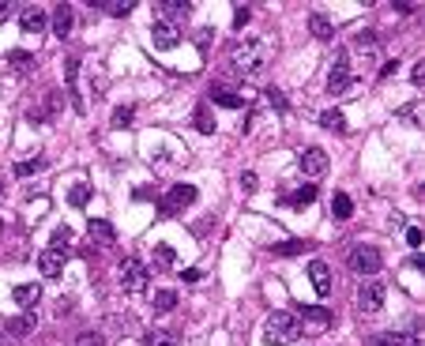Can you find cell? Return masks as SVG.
<instances>
[{
	"mask_svg": "<svg viewBox=\"0 0 425 346\" xmlns=\"http://www.w3.org/2000/svg\"><path fill=\"white\" fill-rule=\"evenodd\" d=\"M196 128H199L204 136H211L215 128H219V125H215V113H211V106H207V102H199V106H196Z\"/></svg>",
	"mask_w": 425,
	"mask_h": 346,
	"instance_id": "ffe728a7",
	"label": "cell"
},
{
	"mask_svg": "<svg viewBox=\"0 0 425 346\" xmlns=\"http://www.w3.org/2000/svg\"><path fill=\"white\" fill-rule=\"evenodd\" d=\"M248 19H252V12H248V8H241V4H237V12H234V27L241 30V27H245Z\"/></svg>",
	"mask_w": 425,
	"mask_h": 346,
	"instance_id": "8d00e7d4",
	"label": "cell"
},
{
	"mask_svg": "<svg viewBox=\"0 0 425 346\" xmlns=\"http://www.w3.org/2000/svg\"><path fill=\"white\" fill-rule=\"evenodd\" d=\"M199 279H204V275H199L196 268H184V271H181V283H188V286H192V283H199Z\"/></svg>",
	"mask_w": 425,
	"mask_h": 346,
	"instance_id": "ab89813d",
	"label": "cell"
},
{
	"mask_svg": "<svg viewBox=\"0 0 425 346\" xmlns=\"http://www.w3.org/2000/svg\"><path fill=\"white\" fill-rule=\"evenodd\" d=\"M414 87H425V64H414Z\"/></svg>",
	"mask_w": 425,
	"mask_h": 346,
	"instance_id": "b9f144b4",
	"label": "cell"
},
{
	"mask_svg": "<svg viewBox=\"0 0 425 346\" xmlns=\"http://www.w3.org/2000/svg\"><path fill=\"white\" fill-rule=\"evenodd\" d=\"M155 263L158 268H173V263H177V252H173L170 245H155Z\"/></svg>",
	"mask_w": 425,
	"mask_h": 346,
	"instance_id": "83f0119b",
	"label": "cell"
},
{
	"mask_svg": "<svg viewBox=\"0 0 425 346\" xmlns=\"http://www.w3.org/2000/svg\"><path fill=\"white\" fill-rule=\"evenodd\" d=\"M34 327H38L34 309H23L19 316H12V320H8V332H12V335H19V339H23V335H34Z\"/></svg>",
	"mask_w": 425,
	"mask_h": 346,
	"instance_id": "5bb4252c",
	"label": "cell"
},
{
	"mask_svg": "<svg viewBox=\"0 0 425 346\" xmlns=\"http://www.w3.org/2000/svg\"><path fill=\"white\" fill-rule=\"evenodd\" d=\"M211 102H219V106H226V109H241V94L237 91H230V87H211V94H207Z\"/></svg>",
	"mask_w": 425,
	"mask_h": 346,
	"instance_id": "d6986e66",
	"label": "cell"
},
{
	"mask_svg": "<svg viewBox=\"0 0 425 346\" xmlns=\"http://www.w3.org/2000/svg\"><path fill=\"white\" fill-rule=\"evenodd\" d=\"M320 125H324L327 132H347V117H342L339 109H324V113H320Z\"/></svg>",
	"mask_w": 425,
	"mask_h": 346,
	"instance_id": "44dd1931",
	"label": "cell"
},
{
	"mask_svg": "<svg viewBox=\"0 0 425 346\" xmlns=\"http://www.w3.org/2000/svg\"><path fill=\"white\" fill-rule=\"evenodd\" d=\"M87 196H91V188H87V184H72L68 204H72V207H83V204H87Z\"/></svg>",
	"mask_w": 425,
	"mask_h": 346,
	"instance_id": "4dcf8cb0",
	"label": "cell"
},
{
	"mask_svg": "<svg viewBox=\"0 0 425 346\" xmlns=\"http://www.w3.org/2000/svg\"><path fill=\"white\" fill-rule=\"evenodd\" d=\"M309 248V241H279V245H271V252L275 256H298Z\"/></svg>",
	"mask_w": 425,
	"mask_h": 346,
	"instance_id": "484cf974",
	"label": "cell"
},
{
	"mask_svg": "<svg viewBox=\"0 0 425 346\" xmlns=\"http://www.w3.org/2000/svg\"><path fill=\"white\" fill-rule=\"evenodd\" d=\"M132 106H117L113 109V128H128V125H132Z\"/></svg>",
	"mask_w": 425,
	"mask_h": 346,
	"instance_id": "d6a6232c",
	"label": "cell"
},
{
	"mask_svg": "<svg viewBox=\"0 0 425 346\" xmlns=\"http://www.w3.org/2000/svg\"><path fill=\"white\" fill-rule=\"evenodd\" d=\"M268 61H271V45L263 42V38H241V42L230 50V68L241 79L260 76V72L268 68Z\"/></svg>",
	"mask_w": 425,
	"mask_h": 346,
	"instance_id": "6da1fadb",
	"label": "cell"
},
{
	"mask_svg": "<svg viewBox=\"0 0 425 346\" xmlns=\"http://www.w3.org/2000/svg\"><path fill=\"white\" fill-rule=\"evenodd\" d=\"M87 233H91V241H98V245H113V241H117V230H113V222H109V219H91Z\"/></svg>",
	"mask_w": 425,
	"mask_h": 346,
	"instance_id": "2e32d148",
	"label": "cell"
},
{
	"mask_svg": "<svg viewBox=\"0 0 425 346\" xmlns=\"http://www.w3.org/2000/svg\"><path fill=\"white\" fill-rule=\"evenodd\" d=\"M395 68H399V61H388V64H380V79L395 76Z\"/></svg>",
	"mask_w": 425,
	"mask_h": 346,
	"instance_id": "f6af8a7d",
	"label": "cell"
},
{
	"mask_svg": "<svg viewBox=\"0 0 425 346\" xmlns=\"http://www.w3.org/2000/svg\"><path fill=\"white\" fill-rule=\"evenodd\" d=\"M68 241H72V230H68V226H61L57 233H53V248H61V245H68Z\"/></svg>",
	"mask_w": 425,
	"mask_h": 346,
	"instance_id": "74e56055",
	"label": "cell"
},
{
	"mask_svg": "<svg viewBox=\"0 0 425 346\" xmlns=\"http://www.w3.org/2000/svg\"><path fill=\"white\" fill-rule=\"evenodd\" d=\"M309 279H312V290H316L320 297L331 294V268H327L324 260H312L309 263Z\"/></svg>",
	"mask_w": 425,
	"mask_h": 346,
	"instance_id": "8fae6325",
	"label": "cell"
},
{
	"mask_svg": "<svg viewBox=\"0 0 425 346\" xmlns=\"http://www.w3.org/2000/svg\"><path fill=\"white\" fill-rule=\"evenodd\" d=\"M309 30H312L316 42H331V38H335V23L327 19V15H320V12L309 15Z\"/></svg>",
	"mask_w": 425,
	"mask_h": 346,
	"instance_id": "e0dca14e",
	"label": "cell"
},
{
	"mask_svg": "<svg viewBox=\"0 0 425 346\" xmlns=\"http://www.w3.org/2000/svg\"><path fill=\"white\" fill-rule=\"evenodd\" d=\"M12 297H15V305L30 309V305H38V297H42V286H38V283H23V286L12 290Z\"/></svg>",
	"mask_w": 425,
	"mask_h": 346,
	"instance_id": "ac0fdd59",
	"label": "cell"
},
{
	"mask_svg": "<svg viewBox=\"0 0 425 346\" xmlns=\"http://www.w3.org/2000/svg\"><path fill=\"white\" fill-rule=\"evenodd\" d=\"M147 263L143 260H124L121 263V286L128 290V294H140L143 286H147Z\"/></svg>",
	"mask_w": 425,
	"mask_h": 346,
	"instance_id": "5b68a950",
	"label": "cell"
},
{
	"mask_svg": "<svg viewBox=\"0 0 425 346\" xmlns=\"http://www.w3.org/2000/svg\"><path fill=\"white\" fill-rule=\"evenodd\" d=\"M192 204H196V184H173L170 196H166V204H162V215H177V211H184V207H192Z\"/></svg>",
	"mask_w": 425,
	"mask_h": 346,
	"instance_id": "8992f818",
	"label": "cell"
},
{
	"mask_svg": "<svg viewBox=\"0 0 425 346\" xmlns=\"http://www.w3.org/2000/svg\"><path fill=\"white\" fill-rule=\"evenodd\" d=\"M350 268H354L358 275H376V271L384 268L380 248H373V245H358L354 252H350Z\"/></svg>",
	"mask_w": 425,
	"mask_h": 346,
	"instance_id": "277c9868",
	"label": "cell"
},
{
	"mask_svg": "<svg viewBox=\"0 0 425 346\" xmlns=\"http://www.w3.org/2000/svg\"><path fill=\"white\" fill-rule=\"evenodd\" d=\"M98 8H106L109 15H128L135 8V0H106V4H98Z\"/></svg>",
	"mask_w": 425,
	"mask_h": 346,
	"instance_id": "f546056e",
	"label": "cell"
},
{
	"mask_svg": "<svg viewBox=\"0 0 425 346\" xmlns=\"http://www.w3.org/2000/svg\"><path fill=\"white\" fill-rule=\"evenodd\" d=\"M8 64H12L15 72H30V68H34V57H30L27 50H12V53H8Z\"/></svg>",
	"mask_w": 425,
	"mask_h": 346,
	"instance_id": "d4e9b609",
	"label": "cell"
},
{
	"mask_svg": "<svg viewBox=\"0 0 425 346\" xmlns=\"http://www.w3.org/2000/svg\"><path fill=\"white\" fill-rule=\"evenodd\" d=\"M162 12H166V23H170V19H184V15L192 12V4H188V0H166Z\"/></svg>",
	"mask_w": 425,
	"mask_h": 346,
	"instance_id": "cb8c5ba5",
	"label": "cell"
},
{
	"mask_svg": "<svg viewBox=\"0 0 425 346\" xmlns=\"http://www.w3.org/2000/svg\"><path fill=\"white\" fill-rule=\"evenodd\" d=\"M263 98H268V102H271V106H275V109H286V98H283V91H275V87H271V91L263 94Z\"/></svg>",
	"mask_w": 425,
	"mask_h": 346,
	"instance_id": "d590c367",
	"label": "cell"
},
{
	"mask_svg": "<svg viewBox=\"0 0 425 346\" xmlns=\"http://www.w3.org/2000/svg\"><path fill=\"white\" fill-rule=\"evenodd\" d=\"M373 42H376V34H373V30H362V34L354 38V45H362V50H369Z\"/></svg>",
	"mask_w": 425,
	"mask_h": 346,
	"instance_id": "f35d334b",
	"label": "cell"
},
{
	"mask_svg": "<svg viewBox=\"0 0 425 346\" xmlns=\"http://www.w3.org/2000/svg\"><path fill=\"white\" fill-rule=\"evenodd\" d=\"M12 8H15V4H0V23H4L8 15H12Z\"/></svg>",
	"mask_w": 425,
	"mask_h": 346,
	"instance_id": "bcb514c9",
	"label": "cell"
},
{
	"mask_svg": "<svg viewBox=\"0 0 425 346\" xmlns=\"http://www.w3.org/2000/svg\"><path fill=\"white\" fill-rule=\"evenodd\" d=\"M38 170H42V158H30V162L15 166V177H30V173H38Z\"/></svg>",
	"mask_w": 425,
	"mask_h": 346,
	"instance_id": "e575fe53",
	"label": "cell"
},
{
	"mask_svg": "<svg viewBox=\"0 0 425 346\" xmlns=\"http://www.w3.org/2000/svg\"><path fill=\"white\" fill-rule=\"evenodd\" d=\"M406 245H411V248H418V245H422V230H418V226L406 230Z\"/></svg>",
	"mask_w": 425,
	"mask_h": 346,
	"instance_id": "60d3db41",
	"label": "cell"
},
{
	"mask_svg": "<svg viewBox=\"0 0 425 346\" xmlns=\"http://www.w3.org/2000/svg\"><path fill=\"white\" fill-rule=\"evenodd\" d=\"M384 297H388L384 279H365V283L358 286V309H362V312H380L384 309Z\"/></svg>",
	"mask_w": 425,
	"mask_h": 346,
	"instance_id": "3957f363",
	"label": "cell"
},
{
	"mask_svg": "<svg viewBox=\"0 0 425 346\" xmlns=\"http://www.w3.org/2000/svg\"><path fill=\"white\" fill-rule=\"evenodd\" d=\"M143 346H177V339L170 332H147L143 335Z\"/></svg>",
	"mask_w": 425,
	"mask_h": 346,
	"instance_id": "f1b7e54d",
	"label": "cell"
},
{
	"mask_svg": "<svg viewBox=\"0 0 425 346\" xmlns=\"http://www.w3.org/2000/svg\"><path fill=\"white\" fill-rule=\"evenodd\" d=\"M347 87H350V64H347V53H339L331 76H327V94H342Z\"/></svg>",
	"mask_w": 425,
	"mask_h": 346,
	"instance_id": "ba28073f",
	"label": "cell"
},
{
	"mask_svg": "<svg viewBox=\"0 0 425 346\" xmlns=\"http://www.w3.org/2000/svg\"><path fill=\"white\" fill-rule=\"evenodd\" d=\"M298 316L294 312H271L268 324H263V343L268 346H290L298 339Z\"/></svg>",
	"mask_w": 425,
	"mask_h": 346,
	"instance_id": "7a4b0ae2",
	"label": "cell"
},
{
	"mask_svg": "<svg viewBox=\"0 0 425 346\" xmlns=\"http://www.w3.org/2000/svg\"><path fill=\"white\" fill-rule=\"evenodd\" d=\"M298 327H301V332H309V335L327 332V327H331V309H320V305H312V309H301Z\"/></svg>",
	"mask_w": 425,
	"mask_h": 346,
	"instance_id": "52a82bcc",
	"label": "cell"
},
{
	"mask_svg": "<svg viewBox=\"0 0 425 346\" xmlns=\"http://www.w3.org/2000/svg\"><path fill=\"white\" fill-rule=\"evenodd\" d=\"M102 343H106V339H102L98 332H79L76 335V346H102Z\"/></svg>",
	"mask_w": 425,
	"mask_h": 346,
	"instance_id": "836d02e7",
	"label": "cell"
},
{
	"mask_svg": "<svg viewBox=\"0 0 425 346\" xmlns=\"http://www.w3.org/2000/svg\"><path fill=\"white\" fill-rule=\"evenodd\" d=\"M177 27H173V23H166V19H158L155 27H151V45H155V50H173V45H177Z\"/></svg>",
	"mask_w": 425,
	"mask_h": 346,
	"instance_id": "9c48e42d",
	"label": "cell"
},
{
	"mask_svg": "<svg viewBox=\"0 0 425 346\" xmlns=\"http://www.w3.org/2000/svg\"><path fill=\"white\" fill-rule=\"evenodd\" d=\"M38 268H42L45 279H57L64 271V248H45V252L38 256Z\"/></svg>",
	"mask_w": 425,
	"mask_h": 346,
	"instance_id": "7c38bea8",
	"label": "cell"
},
{
	"mask_svg": "<svg viewBox=\"0 0 425 346\" xmlns=\"http://www.w3.org/2000/svg\"><path fill=\"white\" fill-rule=\"evenodd\" d=\"M72 23H76V12H72V4H57L53 8V34L57 38H68L72 34Z\"/></svg>",
	"mask_w": 425,
	"mask_h": 346,
	"instance_id": "4fadbf2b",
	"label": "cell"
},
{
	"mask_svg": "<svg viewBox=\"0 0 425 346\" xmlns=\"http://www.w3.org/2000/svg\"><path fill=\"white\" fill-rule=\"evenodd\" d=\"M312 199H316V184H301L294 196H286V204H290V207H309Z\"/></svg>",
	"mask_w": 425,
	"mask_h": 346,
	"instance_id": "7402d4cb",
	"label": "cell"
},
{
	"mask_svg": "<svg viewBox=\"0 0 425 346\" xmlns=\"http://www.w3.org/2000/svg\"><path fill=\"white\" fill-rule=\"evenodd\" d=\"M19 27L27 30V34H42V30H45V12H42V8H34V4H30V8H23Z\"/></svg>",
	"mask_w": 425,
	"mask_h": 346,
	"instance_id": "9a60e30c",
	"label": "cell"
},
{
	"mask_svg": "<svg viewBox=\"0 0 425 346\" xmlns=\"http://www.w3.org/2000/svg\"><path fill=\"white\" fill-rule=\"evenodd\" d=\"M298 162H301V173H305V177H320V173L327 170V155H324L320 147H305Z\"/></svg>",
	"mask_w": 425,
	"mask_h": 346,
	"instance_id": "30bf717a",
	"label": "cell"
},
{
	"mask_svg": "<svg viewBox=\"0 0 425 346\" xmlns=\"http://www.w3.org/2000/svg\"><path fill=\"white\" fill-rule=\"evenodd\" d=\"M241 188L245 192H256V173H241Z\"/></svg>",
	"mask_w": 425,
	"mask_h": 346,
	"instance_id": "ee69618b",
	"label": "cell"
},
{
	"mask_svg": "<svg viewBox=\"0 0 425 346\" xmlns=\"http://www.w3.org/2000/svg\"><path fill=\"white\" fill-rule=\"evenodd\" d=\"M391 8H395V12H399V15H411V12H414V8H418V4H411V0H399V4H391Z\"/></svg>",
	"mask_w": 425,
	"mask_h": 346,
	"instance_id": "7bdbcfd3",
	"label": "cell"
},
{
	"mask_svg": "<svg viewBox=\"0 0 425 346\" xmlns=\"http://www.w3.org/2000/svg\"><path fill=\"white\" fill-rule=\"evenodd\" d=\"M331 215L335 219H350V215H354V199H350L347 192H339V196L331 199Z\"/></svg>",
	"mask_w": 425,
	"mask_h": 346,
	"instance_id": "603a6c76",
	"label": "cell"
},
{
	"mask_svg": "<svg viewBox=\"0 0 425 346\" xmlns=\"http://www.w3.org/2000/svg\"><path fill=\"white\" fill-rule=\"evenodd\" d=\"M177 309V294L173 290H158L155 294V312H173Z\"/></svg>",
	"mask_w": 425,
	"mask_h": 346,
	"instance_id": "4316f807",
	"label": "cell"
},
{
	"mask_svg": "<svg viewBox=\"0 0 425 346\" xmlns=\"http://www.w3.org/2000/svg\"><path fill=\"white\" fill-rule=\"evenodd\" d=\"M373 346H406V335H395V332H384V335H376Z\"/></svg>",
	"mask_w": 425,
	"mask_h": 346,
	"instance_id": "1f68e13d",
	"label": "cell"
}]
</instances>
